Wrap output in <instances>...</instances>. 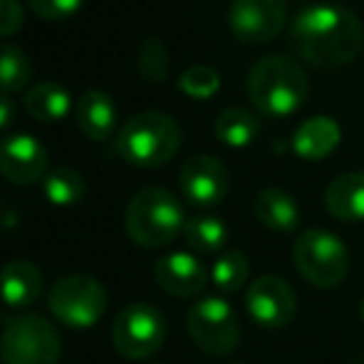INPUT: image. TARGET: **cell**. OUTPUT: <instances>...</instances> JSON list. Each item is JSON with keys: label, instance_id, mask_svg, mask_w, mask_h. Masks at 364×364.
I'll return each instance as SVG.
<instances>
[{"label": "cell", "instance_id": "cell-23", "mask_svg": "<svg viewBox=\"0 0 364 364\" xmlns=\"http://www.w3.org/2000/svg\"><path fill=\"white\" fill-rule=\"evenodd\" d=\"M33 77V63L28 53L18 45L0 43V92L15 95L28 87Z\"/></svg>", "mask_w": 364, "mask_h": 364}, {"label": "cell", "instance_id": "cell-21", "mask_svg": "<svg viewBox=\"0 0 364 364\" xmlns=\"http://www.w3.org/2000/svg\"><path fill=\"white\" fill-rule=\"evenodd\" d=\"M216 139L220 144L230 146V149H243L248 144H253V139L260 132V119L253 112L243 109V107H230V109L220 112L216 119Z\"/></svg>", "mask_w": 364, "mask_h": 364}, {"label": "cell", "instance_id": "cell-9", "mask_svg": "<svg viewBox=\"0 0 364 364\" xmlns=\"http://www.w3.org/2000/svg\"><path fill=\"white\" fill-rule=\"evenodd\" d=\"M166 320L149 302H132L112 325V345L127 360H149L164 347Z\"/></svg>", "mask_w": 364, "mask_h": 364}, {"label": "cell", "instance_id": "cell-10", "mask_svg": "<svg viewBox=\"0 0 364 364\" xmlns=\"http://www.w3.org/2000/svg\"><path fill=\"white\" fill-rule=\"evenodd\" d=\"M288 18L285 0H233L228 25L235 40L245 45H268L280 35Z\"/></svg>", "mask_w": 364, "mask_h": 364}, {"label": "cell", "instance_id": "cell-14", "mask_svg": "<svg viewBox=\"0 0 364 364\" xmlns=\"http://www.w3.org/2000/svg\"><path fill=\"white\" fill-rule=\"evenodd\" d=\"M154 280L164 292L173 297H196L208 283L203 263L191 253H168L154 265Z\"/></svg>", "mask_w": 364, "mask_h": 364}, {"label": "cell", "instance_id": "cell-31", "mask_svg": "<svg viewBox=\"0 0 364 364\" xmlns=\"http://www.w3.org/2000/svg\"><path fill=\"white\" fill-rule=\"evenodd\" d=\"M360 315H362V322H364V297H362V305H360Z\"/></svg>", "mask_w": 364, "mask_h": 364}, {"label": "cell", "instance_id": "cell-5", "mask_svg": "<svg viewBox=\"0 0 364 364\" xmlns=\"http://www.w3.org/2000/svg\"><path fill=\"white\" fill-rule=\"evenodd\" d=\"M292 260L297 273L315 288H337L350 268L345 243L325 228L302 230L292 245Z\"/></svg>", "mask_w": 364, "mask_h": 364}, {"label": "cell", "instance_id": "cell-17", "mask_svg": "<svg viewBox=\"0 0 364 364\" xmlns=\"http://www.w3.org/2000/svg\"><path fill=\"white\" fill-rule=\"evenodd\" d=\"M342 139V129L332 117H310L297 127L292 136V151L307 161H320L330 156Z\"/></svg>", "mask_w": 364, "mask_h": 364}, {"label": "cell", "instance_id": "cell-12", "mask_svg": "<svg viewBox=\"0 0 364 364\" xmlns=\"http://www.w3.org/2000/svg\"><path fill=\"white\" fill-rule=\"evenodd\" d=\"M178 186L191 206L213 208L228 193V168L223 161L208 154H193L183 161Z\"/></svg>", "mask_w": 364, "mask_h": 364}, {"label": "cell", "instance_id": "cell-20", "mask_svg": "<svg viewBox=\"0 0 364 364\" xmlns=\"http://www.w3.org/2000/svg\"><path fill=\"white\" fill-rule=\"evenodd\" d=\"M23 107L33 119L38 122H60L70 114L73 109V97L58 82H40V85L30 87L28 95L23 100Z\"/></svg>", "mask_w": 364, "mask_h": 364}, {"label": "cell", "instance_id": "cell-27", "mask_svg": "<svg viewBox=\"0 0 364 364\" xmlns=\"http://www.w3.org/2000/svg\"><path fill=\"white\" fill-rule=\"evenodd\" d=\"M178 90L191 100H211L220 90V77L208 65H193L178 77Z\"/></svg>", "mask_w": 364, "mask_h": 364}, {"label": "cell", "instance_id": "cell-1", "mask_svg": "<svg viewBox=\"0 0 364 364\" xmlns=\"http://www.w3.org/2000/svg\"><path fill=\"white\" fill-rule=\"evenodd\" d=\"M290 45L312 68L335 70L350 65L364 48V28L355 10L337 3H315L297 13Z\"/></svg>", "mask_w": 364, "mask_h": 364}, {"label": "cell", "instance_id": "cell-13", "mask_svg": "<svg viewBox=\"0 0 364 364\" xmlns=\"http://www.w3.org/2000/svg\"><path fill=\"white\" fill-rule=\"evenodd\" d=\"M0 173L15 186L48 176V149L30 134H8L0 141Z\"/></svg>", "mask_w": 364, "mask_h": 364}, {"label": "cell", "instance_id": "cell-24", "mask_svg": "<svg viewBox=\"0 0 364 364\" xmlns=\"http://www.w3.org/2000/svg\"><path fill=\"white\" fill-rule=\"evenodd\" d=\"M85 178L70 166H58L45 176V196L53 206H75L85 198Z\"/></svg>", "mask_w": 364, "mask_h": 364}, {"label": "cell", "instance_id": "cell-28", "mask_svg": "<svg viewBox=\"0 0 364 364\" xmlns=\"http://www.w3.org/2000/svg\"><path fill=\"white\" fill-rule=\"evenodd\" d=\"M28 5L43 20H68L80 10L82 0H28Z\"/></svg>", "mask_w": 364, "mask_h": 364}, {"label": "cell", "instance_id": "cell-7", "mask_svg": "<svg viewBox=\"0 0 364 364\" xmlns=\"http://www.w3.org/2000/svg\"><path fill=\"white\" fill-rule=\"evenodd\" d=\"M48 307L55 320L75 330L97 325L107 310V290L92 275H65L48 295Z\"/></svg>", "mask_w": 364, "mask_h": 364}, {"label": "cell", "instance_id": "cell-4", "mask_svg": "<svg viewBox=\"0 0 364 364\" xmlns=\"http://www.w3.org/2000/svg\"><path fill=\"white\" fill-rule=\"evenodd\" d=\"M181 146V127L176 119L156 109L129 117L119 129L114 149L127 164L139 168L164 166Z\"/></svg>", "mask_w": 364, "mask_h": 364}, {"label": "cell", "instance_id": "cell-15", "mask_svg": "<svg viewBox=\"0 0 364 364\" xmlns=\"http://www.w3.org/2000/svg\"><path fill=\"white\" fill-rule=\"evenodd\" d=\"M43 292V273L30 260H10L0 268V300L8 307H30Z\"/></svg>", "mask_w": 364, "mask_h": 364}, {"label": "cell", "instance_id": "cell-18", "mask_svg": "<svg viewBox=\"0 0 364 364\" xmlns=\"http://www.w3.org/2000/svg\"><path fill=\"white\" fill-rule=\"evenodd\" d=\"M325 206L337 220L347 223L364 220V171L337 176L325 191Z\"/></svg>", "mask_w": 364, "mask_h": 364}, {"label": "cell", "instance_id": "cell-3", "mask_svg": "<svg viewBox=\"0 0 364 364\" xmlns=\"http://www.w3.org/2000/svg\"><path fill=\"white\" fill-rule=\"evenodd\" d=\"M186 216L181 201L161 186H144L129 198L124 211V228L132 243L154 250L166 248L183 233Z\"/></svg>", "mask_w": 364, "mask_h": 364}, {"label": "cell", "instance_id": "cell-11", "mask_svg": "<svg viewBox=\"0 0 364 364\" xmlns=\"http://www.w3.org/2000/svg\"><path fill=\"white\" fill-rule=\"evenodd\" d=\"M245 310L250 320L258 322L260 327L278 330L292 322L297 310L295 292L283 278L278 275H263L253 280L245 290Z\"/></svg>", "mask_w": 364, "mask_h": 364}, {"label": "cell", "instance_id": "cell-25", "mask_svg": "<svg viewBox=\"0 0 364 364\" xmlns=\"http://www.w3.org/2000/svg\"><path fill=\"white\" fill-rule=\"evenodd\" d=\"M248 273H250V265H248V258L245 253L240 250H225L216 258L211 268V283L216 285V290L225 292H238L248 283Z\"/></svg>", "mask_w": 364, "mask_h": 364}, {"label": "cell", "instance_id": "cell-19", "mask_svg": "<svg viewBox=\"0 0 364 364\" xmlns=\"http://www.w3.org/2000/svg\"><path fill=\"white\" fill-rule=\"evenodd\" d=\"M255 218L275 233H290L300 225V208L283 188H263L253 203Z\"/></svg>", "mask_w": 364, "mask_h": 364}, {"label": "cell", "instance_id": "cell-30", "mask_svg": "<svg viewBox=\"0 0 364 364\" xmlns=\"http://www.w3.org/2000/svg\"><path fill=\"white\" fill-rule=\"evenodd\" d=\"M13 122H15V102L10 95L0 92V132L8 129Z\"/></svg>", "mask_w": 364, "mask_h": 364}, {"label": "cell", "instance_id": "cell-16", "mask_svg": "<svg viewBox=\"0 0 364 364\" xmlns=\"http://www.w3.org/2000/svg\"><path fill=\"white\" fill-rule=\"evenodd\" d=\"M75 119L80 132L92 141H105L114 134L117 105L107 92L87 90L75 105Z\"/></svg>", "mask_w": 364, "mask_h": 364}, {"label": "cell", "instance_id": "cell-32", "mask_svg": "<svg viewBox=\"0 0 364 364\" xmlns=\"http://www.w3.org/2000/svg\"><path fill=\"white\" fill-rule=\"evenodd\" d=\"M151 364H161V362H151Z\"/></svg>", "mask_w": 364, "mask_h": 364}, {"label": "cell", "instance_id": "cell-6", "mask_svg": "<svg viewBox=\"0 0 364 364\" xmlns=\"http://www.w3.org/2000/svg\"><path fill=\"white\" fill-rule=\"evenodd\" d=\"M60 352V332L38 312H25L10 320L0 337L3 364H58Z\"/></svg>", "mask_w": 364, "mask_h": 364}, {"label": "cell", "instance_id": "cell-22", "mask_svg": "<svg viewBox=\"0 0 364 364\" xmlns=\"http://www.w3.org/2000/svg\"><path fill=\"white\" fill-rule=\"evenodd\" d=\"M183 240L196 253H218L228 240V228L216 216H193L183 225Z\"/></svg>", "mask_w": 364, "mask_h": 364}, {"label": "cell", "instance_id": "cell-29", "mask_svg": "<svg viewBox=\"0 0 364 364\" xmlns=\"http://www.w3.org/2000/svg\"><path fill=\"white\" fill-rule=\"evenodd\" d=\"M25 23V8L20 0H0V38L15 35Z\"/></svg>", "mask_w": 364, "mask_h": 364}, {"label": "cell", "instance_id": "cell-26", "mask_svg": "<svg viewBox=\"0 0 364 364\" xmlns=\"http://www.w3.org/2000/svg\"><path fill=\"white\" fill-rule=\"evenodd\" d=\"M168 68H171V60H168V50L164 45L161 38L156 35H149V38L141 43L139 55H136V70L144 77L146 82H164L168 77Z\"/></svg>", "mask_w": 364, "mask_h": 364}, {"label": "cell", "instance_id": "cell-8", "mask_svg": "<svg viewBox=\"0 0 364 364\" xmlns=\"http://www.w3.org/2000/svg\"><path fill=\"white\" fill-rule=\"evenodd\" d=\"M186 330L193 345L213 357H223L238 350L240 320L223 297H203L186 312Z\"/></svg>", "mask_w": 364, "mask_h": 364}, {"label": "cell", "instance_id": "cell-2", "mask_svg": "<svg viewBox=\"0 0 364 364\" xmlns=\"http://www.w3.org/2000/svg\"><path fill=\"white\" fill-rule=\"evenodd\" d=\"M307 75L295 60L285 55H268L248 73V97L265 117H290L307 100Z\"/></svg>", "mask_w": 364, "mask_h": 364}]
</instances>
